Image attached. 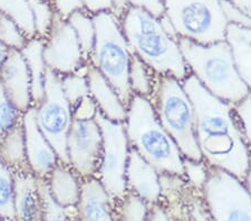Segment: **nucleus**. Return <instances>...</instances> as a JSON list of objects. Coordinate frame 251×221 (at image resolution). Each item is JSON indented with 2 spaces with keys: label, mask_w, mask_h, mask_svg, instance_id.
Listing matches in <instances>:
<instances>
[{
  "label": "nucleus",
  "mask_w": 251,
  "mask_h": 221,
  "mask_svg": "<svg viewBox=\"0 0 251 221\" xmlns=\"http://www.w3.org/2000/svg\"><path fill=\"white\" fill-rule=\"evenodd\" d=\"M182 85L193 104L202 159L209 167L245 181L251 166V152L233 105L209 93L192 74Z\"/></svg>",
  "instance_id": "nucleus-1"
},
{
  "label": "nucleus",
  "mask_w": 251,
  "mask_h": 221,
  "mask_svg": "<svg viewBox=\"0 0 251 221\" xmlns=\"http://www.w3.org/2000/svg\"><path fill=\"white\" fill-rule=\"evenodd\" d=\"M131 51L159 76H172L180 82L191 74L177 40L162 29L159 18L140 7L129 6L120 19Z\"/></svg>",
  "instance_id": "nucleus-2"
},
{
  "label": "nucleus",
  "mask_w": 251,
  "mask_h": 221,
  "mask_svg": "<svg viewBox=\"0 0 251 221\" xmlns=\"http://www.w3.org/2000/svg\"><path fill=\"white\" fill-rule=\"evenodd\" d=\"M124 125L129 147L134 148L159 174L184 175L183 155L162 126L151 99L133 95Z\"/></svg>",
  "instance_id": "nucleus-3"
},
{
  "label": "nucleus",
  "mask_w": 251,
  "mask_h": 221,
  "mask_svg": "<svg viewBox=\"0 0 251 221\" xmlns=\"http://www.w3.org/2000/svg\"><path fill=\"white\" fill-rule=\"evenodd\" d=\"M177 44L190 73L209 93L233 106L250 94L238 74L231 48L226 40L201 45L180 38Z\"/></svg>",
  "instance_id": "nucleus-4"
},
{
  "label": "nucleus",
  "mask_w": 251,
  "mask_h": 221,
  "mask_svg": "<svg viewBox=\"0 0 251 221\" xmlns=\"http://www.w3.org/2000/svg\"><path fill=\"white\" fill-rule=\"evenodd\" d=\"M92 16L95 43L90 57L91 65L106 78L127 107L133 98L128 79L132 51L121 28L120 19L111 11H100Z\"/></svg>",
  "instance_id": "nucleus-5"
},
{
  "label": "nucleus",
  "mask_w": 251,
  "mask_h": 221,
  "mask_svg": "<svg viewBox=\"0 0 251 221\" xmlns=\"http://www.w3.org/2000/svg\"><path fill=\"white\" fill-rule=\"evenodd\" d=\"M151 103L162 126L171 135L183 158L203 160L197 142L193 104L182 82L172 76H157Z\"/></svg>",
  "instance_id": "nucleus-6"
},
{
  "label": "nucleus",
  "mask_w": 251,
  "mask_h": 221,
  "mask_svg": "<svg viewBox=\"0 0 251 221\" xmlns=\"http://www.w3.org/2000/svg\"><path fill=\"white\" fill-rule=\"evenodd\" d=\"M164 14L180 38L201 45L226 40L228 20L220 0H162Z\"/></svg>",
  "instance_id": "nucleus-7"
},
{
  "label": "nucleus",
  "mask_w": 251,
  "mask_h": 221,
  "mask_svg": "<svg viewBox=\"0 0 251 221\" xmlns=\"http://www.w3.org/2000/svg\"><path fill=\"white\" fill-rule=\"evenodd\" d=\"M36 121L60 163L68 166L67 136L73 122V111L62 90V76L48 68L45 95L36 106Z\"/></svg>",
  "instance_id": "nucleus-8"
},
{
  "label": "nucleus",
  "mask_w": 251,
  "mask_h": 221,
  "mask_svg": "<svg viewBox=\"0 0 251 221\" xmlns=\"http://www.w3.org/2000/svg\"><path fill=\"white\" fill-rule=\"evenodd\" d=\"M202 191L213 221H251V196L245 181L210 167Z\"/></svg>",
  "instance_id": "nucleus-9"
},
{
  "label": "nucleus",
  "mask_w": 251,
  "mask_h": 221,
  "mask_svg": "<svg viewBox=\"0 0 251 221\" xmlns=\"http://www.w3.org/2000/svg\"><path fill=\"white\" fill-rule=\"evenodd\" d=\"M95 120L102 132V159L97 174L99 180L110 196L123 198L126 195V167L129 155V143L122 122H114L97 111Z\"/></svg>",
  "instance_id": "nucleus-10"
},
{
  "label": "nucleus",
  "mask_w": 251,
  "mask_h": 221,
  "mask_svg": "<svg viewBox=\"0 0 251 221\" xmlns=\"http://www.w3.org/2000/svg\"><path fill=\"white\" fill-rule=\"evenodd\" d=\"M102 132L95 119L73 120L67 136L68 164L83 178L97 174L102 159Z\"/></svg>",
  "instance_id": "nucleus-11"
},
{
  "label": "nucleus",
  "mask_w": 251,
  "mask_h": 221,
  "mask_svg": "<svg viewBox=\"0 0 251 221\" xmlns=\"http://www.w3.org/2000/svg\"><path fill=\"white\" fill-rule=\"evenodd\" d=\"M43 56L46 66L59 75L76 73L87 65L74 29L67 19L56 13Z\"/></svg>",
  "instance_id": "nucleus-12"
},
{
  "label": "nucleus",
  "mask_w": 251,
  "mask_h": 221,
  "mask_svg": "<svg viewBox=\"0 0 251 221\" xmlns=\"http://www.w3.org/2000/svg\"><path fill=\"white\" fill-rule=\"evenodd\" d=\"M23 127L25 134L26 158L29 170L39 179L50 175L57 166L58 156L48 140L39 130L36 121V106H31L23 115Z\"/></svg>",
  "instance_id": "nucleus-13"
},
{
  "label": "nucleus",
  "mask_w": 251,
  "mask_h": 221,
  "mask_svg": "<svg viewBox=\"0 0 251 221\" xmlns=\"http://www.w3.org/2000/svg\"><path fill=\"white\" fill-rule=\"evenodd\" d=\"M0 82L20 113L24 114L31 107L30 75L22 51L9 49L5 63L0 68Z\"/></svg>",
  "instance_id": "nucleus-14"
},
{
  "label": "nucleus",
  "mask_w": 251,
  "mask_h": 221,
  "mask_svg": "<svg viewBox=\"0 0 251 221\" xmlns=\"http://www.w3.org/2000/svg\"><path fill=\"white\" fill-rule=\"evenodd\" d=\"M13 172L16 221H43V198L38 178L26 169Z\"/></svg>",
  "instance_id": "nucleus-15"
},
{
  "label": "nucleus",
  "mask_w": 251,
  "mask_h": 221,
  "mask_svg": "<svg viewBox=\"0 0 251 221\" xmlns=\"http://www.w3.org/2000/svg\"><path fill=\"white\" fill-rule=\"evenodd\" d=\"M126 186L147 203H155L161 196L159 172L131 147L126 167Z\"/></svg>",
  "instance_id": "nucleus-16"
},
{
  "label": "nucleus",
  "mask_w": 251,
  "mask_h": 221,
  "mask_svg": "<svg viewBox=\"0 0 251 221\" xmlns=\"http://www.w3.org/2000/svg\"><path fill=\"white\" fill-rule=\"evenodd\" d=\"M86 77L90 95L94 99L100 113L108 120L124 123L126 120L127 107L122 103L106 78L91 64H87Z\"/></svg>",
  "instance_id": "nucleus-17"
},
{
  "label": "nucleus",
  "mask_w": 251,
  "mask_h": 221,
  "mask_svg": "<svg viewBox=\"0 0 251 221\" xmlns=\"http://www.w3.org/2000/svg\"><path fill=\"white\" fill-rule=\"evenodd\" d=\"M110 195L95 176L80 184L77 211L79 221H113Z\"/></svg>",
  "instance_id": "nucleus-18"
},
{
  "label": "nucleus",
  "mask_w": 251,
  "mask_h": 221,
  "mask_svg": "<svg viewBox=\"0 0 251 221\" xmlns=\"http://www.w3.org/2000/svg\"><path fill=\"white\" fill-rule=\"evenodd\" d=\"M44 46H45L44 39L36 36L34 38L28 39L25 47L20 50L26 60L30 75L31 102L34 103L32 106H37L45 95L48 67L43 56Z\"/></svg>",
  "instance_id": "nucleus-19"
},
{
  "label": "nucleus",
  "mask_w": 251,
  "mask_h": 221,
  "mask_svg": "<svg viewBox=\"0 0 251 221\" xmlns=\"http://www.w3.org/2000/svg\"><path fill=\"white\" fill-rule=\"evenodd\" d=\"M226 42L231 48L238 74L251 93V29L228 24Z\"/></svg>",
  "instance_id": "nucleus-20"
},
{
  "label": "nucleus",
  "mask_w": 251,
  "mask_h": 221,
  "mask_svg": "<svg viewBox=\"0 0 251 221\" xmlns=\"http://www.w3.org/2000/svg\"><path fill=\"white\" fill-rule=\"evenodd\" d=\"M48 189L54 200L62 207L77 204L80 184L75 174L65 164H57L48 175Z\"/></svg>",
  "instance_id": "nucleus-21"
},
{
  "label": "nucleus",
  "mask_w": 251,
  "mask_h": 221,
  "mask_svg": "<svg viewBox=\"0 0 251 221\" xmlns=\"http://www.w3.org/2000/svg\"><path fill=\"white\" fill-rule=\"evenodd\" d=\"M0 159L11 170H23L27 168L23 121L0 140Z\"/></svg>",
  "instance_id": "nucleus-22"
},
{
  "label": "nucleus",
  "mask_w": 251,
  "mask_h": 221,
  "mask_svg": "<svg viewBox=\"0 0 251 221\" xmlns=\"http://www.w3.org/2000/svg\"><path fill=\"white\" fill-rule=\"evenodd\" d=\"M67 22L75 31L85 62L88 63L95 43V26L93 16L85 9H79L68 16Z\"/></svg>",
  "instance_id": "nucleus-23"
},
{
  "label": "nucleus",
  "mask_w": 251,
  "mask_h": 221,
  "mask_svg": "<svg viewBox=\"0 0 251 221\" xmlns=\"http://www.w3.org/2000/svg\"><path fill=\"white\" fill-rule=\"evenodd\" d=\"M0 13L13 19L27 39L36 37L34 18L28 0H0Z\"/></svg>",
  "instance_id": "nucleus-24"
},
{
  "label": "nucleus",
  "mask_w": 251,
  "mask_h": 221,
  "mask_svg": "<svg viewBox=\"0 0 251 221\" xmlns=\"http://www.w3.org/2000/svg\"><path fill=\"white\" fill-rule=\"evenodd\" d=\"M151 72L150 67L143 63V60L132 53L128 79L133 95H139L149 99L153 95L155 80L153 79Z\"/></svg>",
  "instance_id": "nucleus-25"
},
{
  "label": "nucleus",
  "mask_w": 251,
  "mask_h": 221,
  "mask_svg": "<svg viewBox=\"0 0 251 221\" xmlns=\"http://www.w3.org/2000/svg\"><path fill=\"white\" fill-rule=\"evenodd\" d=\"M0 218L16 221L14 172L0 159Z\"/></svg>",
  "instance_id": "nucleus-26"
},
{
  "label": "nucleus",
  "mask_w": 251,
  "mask_h": 221,
  "mask_svg": "<svg viewBox=\"0 0 251 221\" xmlns=\"http://www.w3.org/2000/svg\"><path fill=\"white\" fill-rule=\"evenodd\" d=\"M62 90L73 110L80 99L86 98V96H90V87H88L86 71L84 73L76 72V73L63 75Z\"/></svg>",
  "instance_id": "nucleus-27"
},
{
  "label": "nucleus",
  "mask_w": 251,
  "mask_h": 221,
  "mask_svg": "<svg viewBox=\"0 0 251 221\" xmlns=\"http://www.w3.org/2000/svg\"><path fill=\"white\" fill-rule=\"evenodd\" d=\"M29 2L36 36L42 39H45L50 35V28L54 20L55 10L51 2L47 0H28Z\"/></svg>",
  "instance_id": "nucleus-28"
},
{
  "label": "nucleus",
  "mask_w": 251,
  "mask_h": 221,
  "mask_svg": "<svg viewBox=\"0 0 251 221\" xmlns=\"http://www.w3.org/2000/svg\"><path fill=\"white\" fill-rule=\"evenodd\" d=\"M27 40L17 24L5 14L0 13V42L8 49L22 50Z\"/></svg>",
  "instance_id": "nucleus-29"
},
{
  "label": "nucleus",
  "mask_w": 251,
  "mask_h": 221,
  "mask_svg": "<svg viewBox=\"0 0 251 221\" xmlns=\"http://www.w3.org/2000/svg\"><path fill=\"white\" fill-rule=\"evenodd\" d=\"M20 114L22 113L8 98L0 82V140L22 123Z\"/></svg>",
  "instance_id": "nucleus-30"
},
{
  "label": "nucleus",
  "mask_w": 251,
  "mask_h": 221,
  "mask_svg": "<svg viewBox=\"0 0 251 221\" xmlns=\"http://www.w3.org/2000/svg\"><path fill=\"white\" fill-rule=\"evenodd\" d=\"M38 180L43 198V221H71L66 208L58 204L51 196L46 181L39 178Z\"/></svg>",
  "instance_id": "nucleus-31"
},
{
  "label": "nucleus",
  "mask_w": 251,
  "mask_h": 221,
  "mask_svg": "<svg viewBox=\"0 0 251 221\" xmlns=\"http://www.w3.org/2000/svg\"><path fill=\"white\" fill-rule=\"evenodd\" d=\"M121 216L123 221H145L148 217L147 202L135 194L123 196Z\"/></svg>",
  "instance_id": "nucleus-32"
},
{
  "label": "nucleus",
  "mask_w": 251,
  "mask_h": 221,
  "mask_svg": "<svg viewBox=\"0 0 251 221\" xmlns=\"http://www.w3.org/2000/svg\"><path fill=\"white\" fill-rule=\"evenodd\" d=\"M183 167L184 174L188 176L190 182L196 188L202 190L206 179H208L210 167L203 160L194 161L187 158H183Z\"/></svg>",
  "instance_id": "nucleus-33"
},
{
  "label": "nucleus",
  "mask_w": 251,
  "mask_h": 221,
  "mask_svg": "<svg viewBox=\"0 0 251 221\" xmlns=\"http://www.w3.org/2000/svg\"><path fill=\"white\" fill-rule=\"evenodd\" d=\"M233 107L251 152V93Z\"/></svg>",
  "instance_id": "nucleus-34"
},
{
  "label": "nucleus",
  "mask_w": 251,
  "mask_h": 221,
  "mask_svg": "<svg viewBox=\"0 0 251 221\" xmlns=\"http://www.w3.org/2000/svg\"><path fill=\"white\" fill-rule=\"evenodd\" d=\"M220 3L226 18L228 20V24H234V25L250 28L251 29V17L232 6L228 0H220Z\"/></svg>",
  "instance_id": "nucleus-35"
},
{
  "label": "nucleus",
  "mask_w": 251,
  "mask_h": 221,
  "mask_svg": "<svg viewBox=\"0 0 251 221\" xmlns=\"http://www.w3.org/2000/svg\"><path fill=\"white\" fill-rule=\"evenodd\" d=\"M73 120H92L95 119V115L99 111L96 103L94 99L92 98V96H86L83 99H80L79 102L76 104V106L73 108Z\"/></svg>",
  "instance_id": "nucleus-36"
},
{
  "label": "nucleus",
  "mask_w": 251,
  "mask_h": 221,
  "mask_svg": "<svg viewBox=\"0 0 251 221\" xmlns=\"http://www.w3.org/2000/svg\"><path fill=\"white\" fill-rule=\"evenodd\" d=\"M55 13L64 19H67L68 16L76 10L84 9V6L80 0H51Z\"/></svg>",
  "instance_id": "nucleus-37"
},
{
  "label": "nucleus",
  "mask_w": 251,
  "mask_h": 221,
  "mask_svg": "<svg viewBox=\"0 0 251 221\" xmlns=\"http://www.w3.org/2000/svg\"><path fill=\"white\" fill-rule=\"evenodd\" d=\"M126 1L129 6L140 7L148 10L156 18H160L164 14V6L162 0H126Z\"/></svg>",
  "instance_id": "nucleus-38"
},
{
  "label": "nucleus",
  "mask_w": 251,
  "mask_h": 221,
  "mask_svg": "<svg viewBox=\"0 0 251 221\" xmlns=\"http://www.w3.org/2000/svg\"><path fill=\"white\" fill-rule=\"evenodd\" d=\"M84 9L91 15H95L100 11H111L113 0H80Z\"/></svg>",
  "instance_id": "nucleus-39"
},
{
  "label": "nucleus",
  "mask_w": 251,
  "mask_h": 221,
  "mask_svg": "<svg viewBox=\"0 0 251 221\" xmlns=\"http://www.w3.org/2000/svg\"><path fill=\"white\" fill-rule=\"evenodd\" d=\"M160 20V24H161V27L162 29L165 31V34H167L169 37H171L174 40H179L180 39V36L177 35L176 30V27L173 26V24L171 23V20L169 19V17L165 14H163L159 18Z\"/></svg>",
  "instance_id": "nucleus-40"
},
{
  "label": "nucleus",
  "mask_w": 251,
  "mask_h": 221,
  "mask_svg": "<svg viewBox=\"0 0 251 221\" xmlns=\"http://www.w3.org/2000/svg\"><path fill=\"white\" fill-rule=\"evenodd\" d=\"M232 6L251 17V0H228Z\"/></svg>",
  "instance_id": "nucleus-41"
},
{
  "label": "nucleus",
  "mask_w": 251,
  "mask_h": 221,
  "mask_svg": "<svg viewBox=\"0 0 251 221\" xmlns=\"http://www.w3.org/2000/svg\"><path fill=\"white\" fill-rule=\"evenodd\" d=\"M145 221H169V219L163 209H161L160 207H154L152 209V211L148 214Z\"/></svg>",
  "instance_id": "nucleus-42"
},
{
  "label": "nucleus",
  "mask_w": 251,
  "mask_h": 221,
  "mask_svg": "<svg viewBox=\"0 0 251 221\" xmlns=\"http://www.w3.org/2000/svg\"><path fill=\"white\" fill-rule=\"evenodd\" d=\"M192 209H193V221H206L205 216L200 206L194 204Z\"/></svg>",
  "instance_id": "nucleus-43"
},
{
  "label": "nucleus",
  "mask_w": 251,
  "mask_h": 221,
  "mask_svg": "<svg viewBox=\"0 0 251 221\" xmlns=\"http://www.w3.org/2000/svg\"><path fill=\"white\" fill-rule=\"evenodd\" d=\"M8 53H9V49H8V48L3 45L1 42H0V68H1L2 64L5 63Z\"/></svg>",
  "instance_id": "nucleus-44"
},
{
  "label": "nucleus",
  "mask_w": 251,
  "mask_h": 221,
  "mask_svg": "<svg viewBox=\"0 0 251 221\" xmlns=\"http://www.w3.org/2000/svg\"><path fill=\"white\" fill-rule=\"evenodd\" d=\"M245 184H246L247 189H248L250 196H251V166L249 168V171H248V173H247V176L245 179Z\"/></svg>",
  "instance_id": "nucleus-45"
},
{
  "label": "nucleus",
  "mask_w": 251,
  "mask_h": 221,
  "mask_svg": "<svg viewBox=\"0 0 251 221\" xmlns=\"http://www.w3.org/2000/svg\"><path fill=\"white\" fill-rule=\"evenodd\" d=\"M71 221H79V220L76 219V218H73V219H71Z\"/></svg>",
  "instance_id": "nucleus-46"
},
{
  "label": "nucleus",
  "mask_w": 251,
  "mask_h": 221,
  "mask_svg": "<svg viewBox=\"0 0 251 221\" xmlns=\"http://www.w3.org/2000/svg\"><path fill=\"white\" fill-rule=\"evenodd\" d=\"M47 1H50V2H51V0H47Z\"/></svg>",
  "instance_id": "nucleus-47"
},
{
  "label": "nucleus",
  "mask_w": 251,
  "mask_h": 221,
  "mask_svg": "<svg viewBox=\"0 0 251 221\" xmlns=\"http://www.w3.org/2000/svg\"><path fill=\"white\" fill-rule=\"evenodd\" d=\"M0 221H3V220H2V219H0Z\"/></svg>",
  "instance_id": "nucleus-48"
}]
</instances>
